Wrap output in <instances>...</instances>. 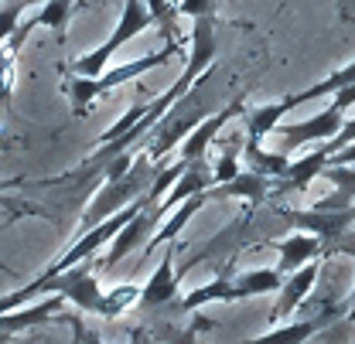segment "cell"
Listing matches in <instances>:
<instances>
[{
    "label": "cell",
    "mask_w": 355,
    "mask_h": 344,
    "mask_svg": "<svg viewBox=\"0 0 355 344\" xmlns=\"http://www.w3.org/2000/svg\"><path fill=\"white\" fill-rule=\"evenodd\" d=\"M216 48H219V44H216V17H195V24H191V51H188V62H184V72L178 75V82H171V86L164 89L157 99L144 102V113L137 116V123H133L123 136H116L113 143H103V147H99L92 157H86V161L69 174V177H79V174L92 171V168H106L113 157H120V154L133 150V143H137V140H144L150 129L164 120V113H168L175 102H181V99L195 89L198 75H202V72H209V69L216 65Z\"/></svg>",
    "instance_id": "obj_1"
},
{
    "label": "cell",
    "mask_w": 355,
    "mask_h": 344,
    "mask_svg": "<svg viewBox=\"0 0 355 344\" xmlns=\"http://www.w3.org/2000/svg\"><path fill=\"white\" fill-rule=\"evenodd\" d=\"M178 51H181V44L168 42L161 51H150V55H144V58H137V62H127V65H120V69H110V72H103V75H96V79L72 75V79L62 86L65 89V96H69V102H72V113H76V116H83L99 96L113 92L116 86H127V82H133V79H140L144 72H150V69H157V65L171 62Z\"/></svg>",
    "instance_id": "obj_2"
},
{
    "label": "cell",
    "mask_w": 355,
    "mask_h": 344,
    "mask_svg": "<svg viewBox=\"0 0 355 344\" xmlns=\"http://www.w3.org/2000/svg\"><path fill=\"white\" fill-rule=\"evenodd\" d=\"M154 168H157V164L147 157V150L133 154V164L127 171L116 174V177H106L103 191L92 198V205L86 208V215L79 221V232H86L92 225L106 221L113 212H120V208H127L130 201H137V198L144 194V188L154 184Z\"/></svg>",
    "instance_id": "obj_3"
},
{
    "label": "cell",
    "mask_w": 355,
    "mask_h": 344,
    "mask_svg": "<svg viewBox=\"0 0 355 344\" xmlns=\"http://www.w3.org/2000/svg\"><path fill=\"white\" fill-rule=\"evenodd\" d=\"M147 28H157L150 7H147L144 0H123V17H120V24L113 28L110 42H103L96 51H89V55H83V58H76V62L69 65V72H72V75H83V79L103 75L106 65H110V58H113L127 42H133L140 31H147Z\"/></svg>",
    "instance_id": "obj_4"
},
{
    "label": "cell",
    "mask_w": 355,
    "mask_h": 344,
    "mask_svg": "<svg viewBox=\"0 0 355 344\" xmlns=\"http://www.w3.org/2000/svg\"><path fill=\"white\" fill-rule=\"evenodd\" d=\"M342 116L345 109L331 99V106H324L321 113H314L311 120H294V123H277L273 133L284 140L280 154H294L297 147H308V143H321V140H331L338 129H342Z\"/></svg>",
    "instance_id": "obj_5"
},
{
    "label": "cell",
    "mask_w": 355,
    "mask_h": 344,
    "mask_svg": "<svg viewBox=\"0 0 355 344\" xmlns=\"http://www.w3.org/2000/svg\"><path fill=\"white\" fill-rule=\"evenodd\" d=\"M284 215L291 218L297 228H308L311 235H318L321 242H324V249L328 246H335L338 239H345V232L352 228L355 221V205L349 208H311V212H284Z\"/></svg>",
    "instance_id": "obj_6"
},
{
    "label": "cell",
    "mask_w": 355,
    "mask_h": 344,
    "mask_svg": "<svg viewBox=\"0 0 355 344\" xmlns=\"http://www.w3.org/2000/svg\"><path fill=\"white\" fill-rule=\"evenodd\" d=\"M212 184H216V177H212V164H209V157L188 161V164H184V171H181V177H178L175 184L168 188V194L154 205V215H157V221L168 215V212H175L184 198L202 194V191H209Z\"/></svg>",
    "instance_id": "obj_7"
},
{
    "label": "cell",
    "mask_w": 355,
    "mask_h": 344,
    "mask_svg": "<svg viewBox=\"0 0 355 344\" xmlns=\"http://www.w3.org/2000/svg\"><path fill=\"white\" fill-rule=\"evenodd\" d=\"M175 256H178V239L175 242H164V253H161V262L157 269L150 273V280L140 287V303L157 310V307H168L171 300H178V276L175 273Z\"/></svg>",
    "instance_id": "obj_8"
},
{
    "label": "cell",
    "mask_w": 355,
    "mask_h": 344,
    "mask_svg": "<svg viewBox=\"0 0 355 344\" xmlns=\"http://www.w3.org/2000/svg\"><path fill=\"white\" fill-rule=\"evenodd\" d=\"M157 225V215H154V208L147 205V208H140L137 215L110 239V249H106V256H103V269H113L116 262L123 256H130L133 249H140V246H147V239H150V228Z\"/></svg>",
    "instance_id": "obj_9"
},
{
    "label": "cell",
    "mask_w": 355,
    "mask_h": 344,
    "mask_svg": "<svg viewBox=\"0 0 355 344\" xmlns=\"http://www.w3.org/2000/svg\"><path fill=\"white\" fill-rule=\"evenodd\" d=\"M314 280H318V259H311L301 269L287 273L284 283H280V290H277V303H273V310H270V320L277 324V320L291 317V314L304 303V297L314 290Z\"/></svg>",
    "instance_id": "obj_10"
},
{
    "label": "cell",
    "mask_w": 355,
    "mask_h": 344,
    "mask_svg": "<svg viewBox=\"0 0 355 344\" xmlns=\"http://www.w3.org/2000/svg\"><path fill=\"white\" fill-rule=\"evenodd\" d=\"M236 116H243V99H236L232 106H225V109H219V113H212L205 123H198V127L191 129V133L184 136V143H181V161L188 164V161L205 157L209 147L216 143V136L222 133V127H225L229 120H236Z\"/></svg>",
    "instance_id": "obj_11"
},
{
    "label": "cell",
    "mask_w": 355,
    "mask_h": 344,
    "mask_svg": "<svg viewBox=\"0 0 355 344\" xmlns=\"http://www.w3.org/2000/svg\"><path fill=\"white\" fill-rule=\"evenodd\" d=\"M270 194H273V177L263 171H257V168L239 171L232 181L209 188V201H216V198H243V201H250V205H260Z\"/></svg>",
    "instance_id": "obj_12"
},
{
    "label": "cell",
    "mask_w": 355,
    "mask_h": 344,
    "mask_svg": "<svg viewBox=\"0 0 355 344\" xmlns=\"http://www.w3.org/2000/svg\"><path fill=\"white\" fill-rule=\"evenodd\" d=\"M328 157H331V154H328V147L321 143V147L311 150L308 157L287 164V171L280 174V177H273V194H284V191H304L311 181L328 168Z\"/></svg>",
    "instance_id": "obj_13"
},
{
    "label": "cell",
    "mask_w": 355,
    "mask_h": 344,
    "mask_svg": "<svg viewBox=\"0 0 355 344\" xmlns=\"http://www.w3.org/2000/svg\"><path fill=\"white\" fill-rule=\"evenodd\" d=\"M273 249L280 253V262H277L280 276H287V273L301 269V266L311 262V259H321L324 242H321L318 235H311V232H294V235H287V239L273 242Z\"/></svg>",
    "instance_id": "obj_14"
},
{
    "label": "cell",
    "mask_w": 355,
    "mask_h": 344,
    "mask_svg": "<svg viewBox=\"0 0 355 344\" xmlns=\"http://www.w3.org/2000/svg\"><path fill=\"white\" fill-rule=\"evenodd\" d=\"M352 82H355V62H349L345 69H335L331 75H324L321 82L308 86L304 92H297V96H284V99H277V102H280V109H284V113H291V109L304 106V102H311V99H321V96H335V92L349 89Z\"/></svg>",
    "instance_id": "obj_15"
},
{
    "label": "cell",
    "mask_w": 355,
    "mask_h": 344,
    "mask_svg": "<svg viewBox=\"0 0 355 344\" xmlns=\"http://www.w3.org/2000/svg\"><path fill=\"white\" fill-rule=\"evenodd\" d=\"M205 205H209V191H202V194H191V198H184V201L178 205L175 215L168 218V221H164V225H161V228H157V232H154L150 239H147V246H144V249H147V253H154L157 246H164V242H175L178 232H181V228H184V225L191 221V215H195V212H202Z\"/></svg>",
    "instance_id": "obj_16"
},
{
    "label": "cell",
    "mask_w": 355,
    "mask_h": 344,
    "mask_svg": "<svg viewBox=\"0 0 355 344\" xmlns=\"http://www.w3.org/2000/svg\"><path fill=\"white\" fill-rule=\"evenodd\" d=\"M284 283L280 269H246L239 276H232V290H236V300H246V297H260V293H277Z\"/></svg>",
    "instance_id": "obj_17"
},
{
    "label": "cell",
    "mask_w": 355,
    "mask_h": 344,
    "mask_svg": "<svg viewBox=\"0 0 355 344\" xmlns=\"http://www.w3.org/2000/svg\"><path fill=\"white\" fill-rule=\"evenodd\" d=\"M328 317H311V320H294V324H280L273 327L263 338H253L246 344H308V338H314L318 331H324Z\"/></svg>",
    "instance_id": "obj_18"
},
{
    "label": "cell",
    "mask_w": 355,
    "mask_h": 344,
    "mask_svg": "<svg viewBox=\"0 0 355 344\" xmlns=\"http://www.w3.org/2000/svg\"><path fill=\"white\" fill-rule=\"evenodd\" d=\"M236 300V290H232V276H216L212 283H205V287H198V290H191L184 300H181V310H198V307H205V303H232Z\"/></svg>",
    "instance_id": "obj_19"
},
{
    "label": "cell",
    "mask_w": 355,
    "mask_h": 344,
    "mask_svg": "<svg viewBox=\"0 0 355 344\" xmlns=\"http://www.w3.org/2000/svg\"><path fill=\"white\" fill-rule=\"evenodd\" d=\"M89 0H48L42 10L35 14V24L38 28H51V31H65L69 21L86 7Z\"/></svg>",
    "instance_id": "obj_20"
},
{
    "label": "cell",
    "mask_w": 355,
    "mask_h": 344,
    "mask_svg": "<svg viewBox=\"0 0 355 344\" xmlns=\"http://www.w3.org/2000/svg\"><path fill=\"white\" fill-rule=\"evenodd\" d=\"M137 300H140V287H137V283H123V287H113V290H106L103 317H106V320H113V317H120L123 310H130Z\"/></svg>",
    "instance_id": "obj_21"
},
{
    "label": "cell",
    "mask_w": 355,
    "mask_h": 344,
    "mask_svg": "<svg viewBox=\"0 0 355 344\" xmlns=\"http://www.w3.org/2000/svg\"><path fill=\"white\" fill-rule=\"evenodd\" d=\"M35 3H38V0H0V44L21 28L24 10H28V7H35Z\"/></svg>",
    "instance_id": "obj_22"
},
{
    "label": "cell",
    "mask_w": 355,
    "mask_h": 344,
    "mask_svg": "<svg viewBox=\"0 0 355 344\" xmlns=\"http://www.w3.org/2000/svg\"><path fill=\"white\" fill-rule=\"evenodd\" d=\"M147 7H150V14H154V24L164 31V42H178V10H175V0H144Z\"/></svg>",
    "instance_id": "obj_23"
},
{
    "label": "cell",
    "mask_w": 355,
    "mask_h": 344,
    "mask_svg": "<svg viewBox=\"0 0 355 344\" xmlns=\"http://www.w3.org/2000/svg\"><path fill=\"white\" fill-rule=\"evenodd\" d=\"M239 157H243V147L229 143V150L222 154L219 161H212V177H216V184H225V181H232V177L239 174Z\"/></svg>",
    "instance_id": "obj_24"
},
{
    "label": "cell",
    "mask_w": 355,
    "mask_h": 344,
    "mask_svg": "<svg viewBox=\"0 0 355 344\" xmlns=\"http://www.w3.org/2000/svg\"><path fill=\"white\" fill-rule=\"evenodd\" d=\"M178 17H216V0H175Z\"/></svg>",
    "instance_id": "obj_25"
},
{
    "label": "cell",
    "mask_w": 355,
    "mask_h": 344,
    "mask_svg": "<svg viewBox=\"0 0 355 344\" xmlns=\"http://www.w3.org/2000/svg\"><path fill=\"white\" fill-rule=\"evenodd\" d=\"M324 147H328V154H335V150H342V147H349V143H355V120H349V123H342V129L331 136V140H321Z\"/></svg>",
    "instance_id": "obj_26"
},
{
    "label": "cell",
    "mask_w": 355,
    "mask_h": 344,
    "mask_svg": "<svg viewBox=\"0 0 355 344\" xmlns=\"http://www.w3.org/2000/svg\"><path fill=\"white\" fill-rule=\"evenodd\" d=\"M69 324H72V334L79 338V344H106L103 338H99V334H96V331H89L79 317H69Z\"/></svg>",
    "instance_id": "obj_27"
},
{
    "label": "cell",
    "mask_w": 355,
    "mask_h": 344,
    "mask_svg": "<svg viewBox=\"0 0 355 344\" xmlns=\"http://www.w3.org/2000/svg\"><path fill=\"white\" fill-rule=\"evenodd\" d=\"M7 106H10V99H0V116L7 113ZM7 147H10V133L3 129V120H0V154H3Z\"/></svg>",
    "instance_id": "obj_28"
},
{
    "label": "cell",
    "mask_w": 355,
    "mask_h": 344,
    "mask_svg": "<svg viewBox=\"0 0 355 344\" xmlns=\"http://www.w3.org/2000/svg\"><path fill=\"white\" fill-rule=\"evenodd\" d=\"M335 246H338V249H342V253H349V256L355 259V242H352V239H338V242H335ZM352 320H355V297H352Z\"/></svg>",
    "instance_id": "obj_29"
},
{
    "label": "cell",
    "mask_w": 355,
    "mask_h": 344,
    "mask_svg": "<svg viewBox=\"0 0 355 344\" xmlns=\"http://www.w3.org/2000/svg\"><path fill=\"white\" fill-rule=\"evenodd\" d=\"M14 184H21V177H17V181H0V191H7V188H14Z\"/></svg>",
    "instance_id": "obj_30"
},
{
    "label": "cell",
    "mask_w": 355,
    "mask_h": 344,
    "mask_svg": "<svg viewBox=\"0 0 355 344\" xmlns=\"http://www.w3.org/2000/svg\"><path fill=\"white\" fill-rule=\"evenodd\" d=\"M0 273H10V269H7V266H3V262H0Z\"/></svg>",
    "instance_id": "obj_31"
},
{
    "label": "cell",
    "mask_w": 355,
    "mask_h": 344,
    "mask_svg": "<svg viewBox=\"0 0 355 344\" xmlns=\"http://www.w3.org/2000/svg\"><path fill=\"white\" fill-rule=\"evenodd\" d=\"M69 344H79V338H72V341H69Z\"/></svg>",
    "instance_id": "obj_32"
},
{
    "label": "cell",
    "mask_w": 355,
    "mask_h": 344,
    "mask_svg": "<svg viewBox=\"0 0 355 344\" xmlns=\"http://www.w3.org/2000/svg\"><path fill=\"white\" fill-rule=\"evenodd\" d=\"M352 7H355V0H352Z\"/></svg>",
    "instance_id": "obj_33"
}]
</instances>
